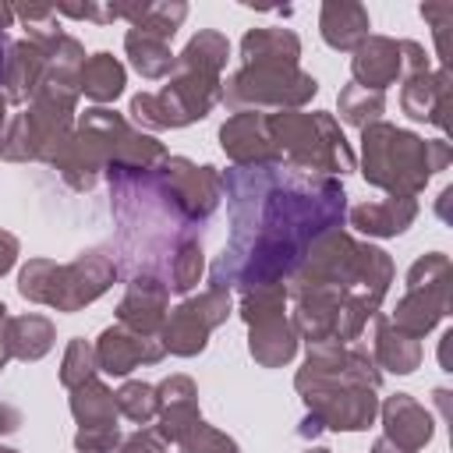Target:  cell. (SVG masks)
Segmentation results:
<instances>
[{
	"label": "cell",
	"mask_w": 453,
	"mask_h": 453,
	"mask_svg": "<svg viewBox=\"0 0 453 453\" xmlns=\"http://www.w3.org/2000/svg\"><path fill=\"white\" fill-rule=\"evenodd\" d=\"M234 212V237L212 265V287L280 283L304 262V248L343 216V188L326 177H301L287 166H237L223 177Z\"/></svg>",
	"instance_id": "1"
},
{
	"label": "cell",
	"mask_w": 453,
	"mask_h": 453,
	"mask_svg": "<svg viewBox=\"0 0 453 453\" xmlns=\"http://www.w3.org/2000/svg\"><path fill=\"white\" fill-rule=\"evenodd\" d=\"M375 386L379 372L372 368L365 350H343L336 343H315L308 350V365L297 375V389L311 407L315 425L357 432L375 418Z\"/></svg>",
	"instance_id": "2"
},
{
	"label": "cell",
	"mask_w": 453,
	"mask_h": 453,
	"mask_svg": "<svg viewBox=\"0 0 453 453\" xmlns=\"http://www.w3.org/2000/svg\"><path fill=\"white\" fill-rule=\"evenodd\" d=\"M226 60V39L216 32H202L180 53V78L166 85L159 96L145 92L131 99L134 120L149 127H180L209 113L219 99V67Z\"/></svg>",
	"instance_id": "3"
},
{
	"label": "cell",
	"mask_w": 453,
	"mask_h": 453,
	"mask_svg": "<svg viewBox=\"0 0 453 453\" xmlns=\"http://www.w3.org/2000/svg\"><path fill=\"white\" fill-rule=\"evenodd\" d=\"M113 258H106L103 251H88L71 265H53V262H28L21 269V283L18 290L28 301L39 304H53L60 311H74L88 301H96L110 283H113Z\"/></svg>",
	"instance_id": "4"
},
{
	"label": "cell",
	"mask_w": 453,
	"mask_h": 453,
	"mask_svg": "<svg viewBox=\"0 0 453 453\" xmlns=\"http://www.w3.org/2000/svg\"><path fill=\"white\" fill-rule=\"evenodd\" d=\"M365 177L379 188H389L393 198H407L411 191H418L428 173L435 170L428 163V152L435 149V142H421L407 131H396L389 124H372L365 127Z\"/></svg>",
	"instance_id": "5"
},
{
	"label": "cell",
	"mask_w": 453,
	"mask_h": 453,
	"mask_svg": "<svg viewBox=\"0 0 453 453\" xmlns=\"http://www.w3.org/2000/svg\"><path fill=\"white\" fill-rule=\"evenodd\" d=\"M269 138L280 145L276 156L311 170H354V156L326 113H276L269 117Z\"/></svg>",
	"instance_id": "6"
},
{
	"label": "cell",
	"mask_w": 453,
	"mask_h": 453,
	"mask_svg": "<svg viewBox=\"0 0 453 453\" xmlns=\"http://www.w3.org/2000/svg\"><path fill=\"white\" fill-rule=\"evenodd\" d=\"M311 96H315V78L301 74L297 67H283V64H248L223 92L230 106H241V103L297 106Z\"/></svg>",
	"instance_id": "7"
},
{
	"label": "cell",
	"mask_w": 453,
	"mask_h": 453,
	"mask_svg": "<svg viewBox=\"0 0 453 453\" xmlns=\"http://www.w3.org/2000/svg\"><path fill=\"white\" fill-rule=\"evenodd\" d=\"M226 311H230V294L219 287H212L195 301H184L163 326V350H173L180 357L198 354L205 347L209 329H216L226 319Z\"/></svg>",
	"instance_id": "8"
},
{
	"label": "cell",
	"mask_w": 453,
	"mask_h": 453,
	"mask_svg": "<svg viewBox=\"0 0 453 453\" xmlns=\"http://www.w3.org/2000/svg\"><path fill=\"white\" fill-rule=\"evenodd\" d=\"M442 255H428L421 262H414L411 276H407V297L396 308V329H403L407 336H421L435 326L439 315H446V273L439 280H432V273L442 265Z\"/></svg>",
	"instance_id": "9"
},
{
	"label": "cell",
	"mask_w": 453,
	"mask_h": 453,
	"mask_svg": "<svg viewBox=\"0 0 453 453\" xmlns=\"http://www.w3.org/2000/svg\"><path fill=\"white\" fill-rule=\"evenodd\" d=\"M163 357V343H152L149 336L127 329V326H113L99 336L96 347V361L106 375H127L138 365H152Z\"/></svg>",
	"instance_id": "10"
},
{
	"label": "cell",
	"mask_w": 453,
	"mask_h": 453,
	"mask_svg": "<svg viewBox=\"0 0 453 453\" xmlns=\"http://www.w3.org/2000/svg\"><path fill=\"white\" fill-rule=\"evenodd\" d=\"M219 138H223V149L241 166H248V163L265 166L269 159H276V149L269 138V117H262V113H237L234 120L223 124Z\"/></svg>",
	"instance_id": "11"
},
{
	"label": "cell",
	"mask_w": 453,
	"mask_h": 453,
	"mask_svg": "<svg viewBox=\"0 0 453 453\" xmlns=\"http://www.w3.org/2000/svg\"><path fill=\"white\" fill-rule=\"evenodd\" d=\"M166 283L156 280V276H134L131 287H127V297L120 301V326L134 329V333H152L159 322H163V311H166Z\"/></svg>",
	"instance_id": "12"
},
{
	"label": "cell",
	"mask_w": 453,
	"mask_h": 453,
	"mask_svg": "<svg viewBox=\"0 0 453 453\" xmlns=\"http://www.w3.org/2000/svg\"><path fill=\"white\" fill-rule=\"evenodd\" d=\"M156 393L159 396V407H163V425H159V439H170V442H180L202 418H198V407H195V382L184 379V375H173L166 379Z\"/></svg>",
	"instance_id": "13"
},
{
	"label": "cell",
	"mask_w": 453,
	"mask_h": 453,
	"mask_svg": "<svg viewBox=\"0 0 453 453\" xmlns=\"http://www.w3.org/2000/svg\"><path fill=\"white\" fill-rule=\"evenodd\" d=\"M46 81V53L39 42H18L11 46V60L4 64V85H7V99L25 103L28 96L39 92V85Z\"/></svg>",
	"instance_id": "14"
},
{
	"label": "cell",
	"mask_w": 453,
	"mask_h": 453,
	"mask_svg": "<svg viewBox=\"0 0 453 453\" xmlns=\"http://www.w3.org/2000/svg\"><path fill=\"white\" fill-rule=\"evenodd\" d=\"M386 428H389V442H396V446H403L407 453H414L421 442H428V435H432V421H428V414H425V407H418L407 393H396L389 403H386Z\"/></svg>",
	"instance_id": "15"
},
{
	"label": "cell",
	"mask_w": 453,
	"mask_h": 453,
	"mask_svg": "<svg viewBox=\"0 0 453 453\" xmlns=\"http://www.w3.org/2000/svg\"><path fill=\"white\" fill-rule=\"evenodd\" d=\"M400 53V42H389V39H368L357 57H354V78L361 81V88H386L400 71H403V60L396 57Z\"/></svg>",
	"instance_id": "16"
},
{
	"label": "cell",
	"mask_w": 453,
	"mask_h": 453,
	"mask_svg": "<svg viewBox=\"0 0 453 453\" xmlns=\"http://www.w3.org/2000/svg\"><path fill=\"white\" fill-rule=\"evenodd\" d=\"M0 343L7 354L14 357H25V361H35L50 350L53 343V326L50 319L42 315H21V319H7L4 322V333H0Z\"/></svg>",
	"instance_id": "17"
},
{
	"label": "cell",
	"mask_w": 453,
	"mask_h": 453,
	"mask_svg": "<svg viewBox=\"0 0 453 453\" xmlns=\"http://www.w3.org/2000/svg\"><path fill=\"white\" fill-rule=\"evenodd\" d=\"M418 205L411 198H386V202H365L350 212V223L365 234H379V237H389V234H400L407 230V223L414 219Z\"/></svg>",
	"instance_id": "18"
},
{
	"label": "cell",
	"mask_w": 453,
	"mask_h": 453,
	"mask_svg": "<svg viewBox=\"0 0 453 453\" xmlns=\"http://www.w3.org/2000/svg\"><path fill=\"white\" fill-rule=\"evenodd\" d=\"M251 357L255 361H262V365H283V361H290L294 357V347H297V340H294V329L283 322V315L280 319H265V322H255L251 326Z\"/></svg>",
	"instance_id": "19"
},
{
	"label": "cell",
	"mask_w": 453,
	"mask_h": 453,
	"mask_svg": "<svg viewBox=\"0 0 453 453\" xmlns=\"http://www.w3.org/2000/svg\"><path fill=\"white\" fill-rule=\"evenodd\" d=\"M71 411L74 418L81 421V428H117L113 418H117V400L106 386H99L96 379L74 386V396H71Z\"/></svg>",
	"instance_id": "20"
},
{
	"label": "cell",
	"mask_w": 453,
	"mask_h": 453,
	"mask_svg": "<svg viewBox=\"0 0 453 453\" xmlns=\"http://www.w3.org/2000/svg\"><path fill=\"white\" fill-rule=\"evenodd\" d=\"M297 39L283 28H258L244 35V57L248 64H283L294 67L297 64Z\"/></svg>",
	"instance_id": "21"
},
{
	"label": "cell",
	"mask_w": 453,
	"mask_h": 453,
	"mask_svg": "<svg viewBox=\"0 0 453 453\" xmlns=\"http://www.w3.org/2000/svg\"><path fill=\"white\" fill-rule=\"evenodd\" d=\"M78 85L88 99H117L120 88H124V67L110 57V53H96L88 60H81V71H78Z\"/></svg>",
	"instance_id": "22"
},
{
	"label": "cell",
	"mask_w": 453,
	"mask_h": 453,
	"mask_svg": "<svg viewBox=\"0 0 453 453\" xmlns=\"http://www.w3.org/2000/svg\"><path fill=\"white\" fill-rule=\"evenodd\" d=\"M403 110L414 120H435L442 124V110H446V74H414L411 85L403 88Z\"/></svg>",
	"instance_id": "23"
},
{
	"label": "cell",
	"mask_w": 453,
	"mask_h": 453,
	"mask_svg": "<svg viewBox=\"0 0 453 453\" xmlns=\"http://www.w3.org/2000/svg\"><path fill=\"white\" fill-rule=\"evenodd\" d=\"M322 35H326L329 46L350 50V46H357L368 35V18H365L361 7H350V4H326V11H322Z\"/></svg>",
	"instance_id": "24"
},
{
	"label": "cell",
	"mask_w": 453,
	"mask_h": 453,
	"mask_svg": "<svg viewBox=\"0 0 453 453\" xmlns=\"http://www.w3.org/2000/svg\"><path fill=\"white\" fill-rule=\"evenodd\" d=\"M375 350H379V361L393 372H414L418 361H421V347L414 336H407L403 329H393V322L379 319V336H375Z\"/></svg>",
	"instance_id": "25"
},
{
	"label": "cell",
	"mask_w": 453,
	"mask_h": 453,
	"mask_svg": "<svg viewBox=\"0 0 453 453\" xmlns=\"http://www.w3.org/2000/svg\"><path fill=\"white\" fill-rule=\"evenodd\" d=\"M127 53L134 60V67L145 74V78H159L173 67V53L166 46V39H156L142 28H131L127 32Z\"/></svg>",
	"instance_id": "26"
},
{
	"label": "cell",
	"mask_w": 453,
	"mask_h": 453,
	"mask_svg": "<svg viewBox=\"0 0 453 453\" xmlns=\"http://www.w3.org/2000/svg\"><path fill=\"white\" fill-rule=\"evenodd\" d=\"M340 113H343V120L368 127V120L382 113V92H372V96H368V88L347 85V88L340 92Z\"/></svg>",
	"instance_id": "27"
},
{
	"label": "cell",
	"mask_w": 453,
	"mask_h": 453,
	"mask_svg": "<svg viewBox=\"0 0 453 453\" xmlns=\"http://www.w3.org/2000/svg\"><path fill=\"white\" fill-rule=\"evenodd\" d=\"M113 400H117V411H124L131 421H142V425L159 411V396L145 382H127Z\"/></svg>",
	"instance_id": "28"
},
{
	"label": "cell",
	"mask_w": 453,
	"mask_h": 453,
	"mask_svg": "<svg viewBox=\"0 0 453 453\" xmlns=\"http://www.w3.org/2000/svg\"><path fill=\"white\" fill-rule=\"evenodd\" d=\"M92 368H96V350L85 343V340H71V347H67V354H64V372H60V379H64V386H81V382H88L92 379Z\"/></svg>",
	"instance_id": "29"
},
{
	"label": "cell",
	"mask_w": 453,
	"mask_h": 453,
	"mask_svg": "<svg viewBox=\"0 0 453 453\" xmlns=\"http://www.w3.org/2000/svg\"><path fill=\"white\" fill-rule=\"evenodd\" d=\"M180 449H184V453H237L234 439H226L223 432L209 428L205 421H198V425L180 439Z\"/></svg>",
	"instance_id": "30"
},
{
	"label": "cell",
	"mask_w": 453,
	"mask_h": 453,
	"mask_svg": "<svg viewBox=\"0 0 453 453\" xmlns=\"http://www.w3.org/2000/svg\"><path fill=\"white\" fill-rule=\"evenodd\" d=\"M117 428H81L78 435H74V446L81 449V453H106V449H113L117 446Z\"/></svg>",
	"instance_id": "31"
},
{
	"label": "cell",
	"mask_w": 453,
	"mask_h": 453,
	"mask_svg": "<svg viewBox=\"0 0 453 453\" xmlns=\"http://www.w3.org/2000/svg\"><path fill=\"white\" fill-rule=\"evenodd\" d=\"M120 453H163V439L152 435V432H138V435H131V439L124 442Z\"/></svg>",
	"instance_id": "32"
},
{
	"label": "cell",
	"mask_w": 453,
	"mask_h": 453,
	"mask_svg": "<svg viewBox=\"0 0 453 453\" xmlns=\"http://www.w3.org/2000/svg\"><path fill=\"white\" fill-rule=\"evenodd\" d=\"M14 255H18V241H14L11 234H0V273H4V269H11Z\"/></svg>",
	"instance_id": "33"
},
{
	"label": "cell",
	"mask_w": 453,
	"mask_h": 453,
	"mask_svg": "<svg viewBox=\"0 0 453 453\" xmlns=\"http://www.w3.org/2000/svg\"><path fill=\"white\" fill-rule=\"evenodd\" d=\"M21 425V414L14 411V407H7V403H0V432H14Z\"/></svg>",
	"instance_id": "34"
},
{
	"label": "cell",
	"mask_w": 453,
	"mask_h": 453,
	"mask_svg": "<svg viewBox=\"0 0 453 453\" xmlns=\"http://www.w3.org/2000/svg\"><path fill=\"white\" fill-rule=\"evenodd\" d=\"M0 127H4V96H0ZM0 149H4V134H0Z\"/></svg>",
	"instance_id": "35"
},
{
	"label": "cell",
	"mask_w": 453,
	"mask_h": 453,
	"mask_svg": "<svg viewBox=\"0 0 453 453\" xmlns=\"http://www.w3.org/2000/svg\"><path fill=\"white\" fill-rule=\"evenodd\" d=\"M0 74H4V28H0Z\"/></svg>",
	"instance_id": "36"
},
{
	"label": "cell",
	"mask_w": 453,
	"mask_h": 453,
	"mask_svg": "<svg viewBox=\"0 0 453 453\" xmlns=\"http://www.w3.org/2000/svg\"><path fill=\"white\" fill-rule=\"evenodd\" d=\"M0 322H7V308L4 304H0Z\"/></svg>",
	"instance_id": "37"
},
{
	"label": "cell",
	"mask_w": 453,
	"mask_h": 453,
	"mask_svg": "<svg viewBox=\"0 0 453 453\" xmlns=\"http://www.w3.org/2000/svg\"><path fill=\"white\" fill-rule=\"evenodd\" d=\"M308 453H329V449H308Z\"/></svg>",
	"instance_id": "38"
},
{
	"label": "cell",
	"mask_w": 453,
	"mask_h": 453,
	"mask_svg": "<svg viewBox=\"0 0 453 453\" xmlns=\"http://www.w3.org/2000/svg\"><path fill=\"white\" fill-rule=\"evenodd\" d=\"M0 453H14V449H0Z\"/></svg>",
	"instance_id": "39"
}]
</instances>
